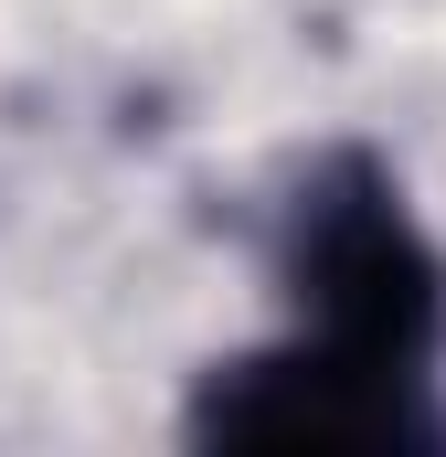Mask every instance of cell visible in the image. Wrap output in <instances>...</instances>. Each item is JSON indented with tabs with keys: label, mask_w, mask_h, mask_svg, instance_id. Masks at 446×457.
I'll use <instances>...</instances> for the list:
<instances>
[{
	"label": "cell",
	"mask_w": 446,
	"mask_h": 457,
	"mask_svg": "<svg viewBox=\"0 0 446 457\" xmlns=\"http://www.w3.org/2000/svg\"><path fill=\"white\" fill-rule=\"evenodd\" d=\"M287 287H298V351L372 383H415L446 330V266L404 213V192L372 160H330L287 213Z\"/></svg>",
	"instance_id": "obj_1"
}]
</instances>
